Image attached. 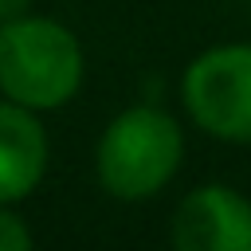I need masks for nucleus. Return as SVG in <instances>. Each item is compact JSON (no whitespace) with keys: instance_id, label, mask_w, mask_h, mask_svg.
I'll use <instances>...</instances> for the list:
<instances>
[{"instance_id":"5","label":"nucleus","mask_w":251,"mask_h":251,"mask_svg":"<svg viewBox=\"0 0 251 251\" xmlns=\"http://www.w3.org/2000/svg\"><path fill=\"white\" fill-rule=\"evenodd\" d=\"M51 137L43 114L0 98V204H24L47 176Z\"/></svg>"},{"instance_id":"4","label":"nucleus","mask_w":251,"mask_h":251,"mask_svg":"<svg viewBox=\"0 0 251 251\" xmlns=\"http://www.w3.org/2000/svg\"><path fill=\"white\" fill-rule=\"evenodd\" d=\"M169 239L176 251H251V200L224 180H204L176 200Z\"/></svg>"},{"instance_id":"3","label":"nucleus","mask_w":251,"mask_h":251,"mask_svg":"<svg viewBox=\"0 0 251 251\" xmlns=\"http://www.w3.org/2000/svg\"><path fill=\"white\" fill-rule=\"evenodd\" d=\"M180 110L212 141L251 145V39L196 51L180 71Z\"/></svg>"},{"instance_id":"2","label":"nucleus","mask_w":251,"mask_h":251,"mask_svg":"<svg viewBox=\"0 0 251 251\" xmlns=\"http://www.w3.org/2000/svg\"><path fill=\"white\" fill-rule=\"evenodd\" d=\"M82 82L86 51L63 20L27 8L0 24V98L55 114L78 98Z\"/></svg>"},{"instance_id":"6","label":"nucleus","mask_w":251,"mask_h":251,"mask_svg":"<svg viewBox=\"0 0 251 251\" xmlns=\"http://www.w3.org/2000/svg\"><path fill=\"white\" fill-rule=\"evenodd\" d=\"M35 231L20 216V204H0V251H31Z\"/></svg>"},{"instance_id":"1","label":"nucleus","mask_w":251,"mask_h":251,"mask_svg":"<svg viewBox=\"0 0 251 251\" xmlns=\"http://www.w3.org/2000/svg\"><path fill=\"white\" fill-rule=\"evenodd\" d=\"M184 165V126L157 102L118 110L94 141V180L110 200L145 204L161 196Z\"/></svg>"},{"instance_id":"7","label":"nucleus","mask_w":251,"mask_h":251,"mask_svg":"<svg viewBox=\"0 0 251 251\" xmlns=\"http://www.w3.org/2000/svg\"><path fill=\"white\" fill-rule=\"evenodd\" d=\"M27 8H31V0H0V24L20 16V12H27Z\"/></svg>"}]
</instances>
